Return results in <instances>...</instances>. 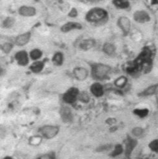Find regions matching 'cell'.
Instances as JSON below:
<instances>
[{
  "mask_svg": "<svg viewBox=\"0 0 158 159\" xmlns=\"http://www.w3.org/2000/svg\"><path fill=\"white\" fill-rule=\"evenodd\" d=\"M107 18V12L102 8L91 9L86 14V19L91 23H100Z\"/></svg>",
  "mask_w": 158,
  "mask_h": 159,
  "instance_id": "obj_1",
  "label": "cell"
},
{
  "mask_svg": "<svg viewBox=\"0 0 158 159\" xmlns=\"http://www.w3.org/2000/svg\"><path fill=\"white\" fill-rule=\"evenodd\" d=\"M110 71V68L103 64H97L92 68V74L94 77L102 79L106 77Z\"/></svg>",
  "mask_w": 158,
  "mask_h": 159,
  "instance_id": "obj_2",
  "label": "cell"
},
{
  "mask_svg": "<svg viewBox=\"0 0 158 159\" xmlns=\"http://www.w3.org/2000/svg\"><path fill=\"white\" fill-rule=\"evenodd\" d=\"M59 132V128L56 126L47 125L40 129V132L46 139H52L55 137Z\"/></svg>",
  "mask_w": 158,
  "mask_h": 159,
  "instance_id": "obj_3",
  "label": "cell"
},
{
  "mask_svg": "<svg viewBox=\"0 0 158 159\" xmlns=\"http://www.w3.org/2000/svg\"><path fill=\"white\" fill-rule=\"evenodd\" d=\"M79 95L78 89L74 87L70 89L63 95V101L68 104L74 103L77 99Z\"/></svg>",
  "mask_w": 158,
  "mask_h": 159,
  "instance_id": "obj_4",
  "label": "cell"
},
{
  "mask_svg": "<svg viewBox=\"0 0 158 159\" xmlns=\"http://www.w3.org/2000/svg\"><path fill=\"white\" fill-rule=\"evenodd\" d=\"M134 19L138 23H145L150 21V17L148 12L144 11H138L134 14Z\"/></svg>",
  "mask_w": 158,
  "mask_h": 159,
  "instance_id": "obj_5",
  "label": "cell"
},
{
  "mask_svg": "<svg viewBox=\"0 0 158 159\" xmlns=\"http://www.w3.org/2000/svg\"><path fill=\"white\" fill-rule=\"evenodd\" d=\"M118 25L120 28L122 30L124 34H127L130 29V21L128 17H121L118 20Z\"/></svg>",
  "mask_w": 158,
  "mask_h": 159,
  "instance_id": "obj_6",
  "label": "cell"
},
{
  "mask_svg": "<svg viewBox=\"0 0 158 159\" xmlns=\"http://www.w3.org/2000/svg\"><path fill=\"white\" fill-rule=\"evenodd\" d=\"M16 59L17 63L21 66H26L29 63L28 55L24 51L18 52L16 55Z\"/></svg>",
  "mask_w": 158,
  "mask_h": 159,
  "instance_id": "obj_7",
  "label": "cell"
},
{
  "mask_svg": "<svg viewBox=\"0 0 158 159\" xmlns=\"http://www.w3.org/2000/svg\"><path fill=\"white\" fill-rule=\"evenodd\" d=\"M75 77L79 81H83L86 79L88 75V72L84 68H76L74 70Z\"/></svg>",
  "mask_w": 158,
  "mask_h": 159,
  "instance_id": "obj_8",
  "label": "cell"
},
{
  "mask_svg": "<svg viewBox=\"0 0 158 159\" xmlns=\"http://www.w3.org/2000/svg\"><path fill=\"white\" fill-rule=\"evenodd\" d=\"M81 28H82V26L80 23H74V22H70L62 26V30L64 32H67L74 29H81Z\"/></svg>",
  "mask_w": 158,
  "mask_h": 159,
  "instance_id": "obj_9",
  "label": "cell"
},
{
  "mask_svg": "<svg viewBox=\"0 0 158 159\" xmlns=\"http://www.w3.org/2000/svg\"><path fill=\"white\" fill-rule=\"evenodd\" d=\"M30 37H31V34L29 33H26L19 35L16 39V43L17 45L19 46L24 45L29 42Z\"/></svg>",
  "mask_w": 158,
  "mask_h": 159,
  "instance_id": "obj_10",
  "label": "cell"
},
{
  "mask_svg": "<svg viewBox=\"0 0 158 159\" xmlns=\"http://www.w3.org/2000/svg\"><path fill=\"white\" fill-rule=\"evenodd\" d=\"M60 114L64 122H70L72 120L71 110L68 107H63L60 110Z\"/></svg>",
  "mask_w": 158,
  "mask_h": 159,
  "instance_id": "obj_11",
  "label": "cell"
},
{
  "mask_svg": "<svg viewBox=\"0 0 158 159\" xmlns=\"http://www.w3.org/2000/svg\"><path fill=\"white\" fill-rule=\"evenodd\" d=\"M92 94L95 97H101L104 94L102 86L99 83H94L91 87Z\"/></svg>",
  "mask_w": 158,
  "mask_h": 159,
  "instance_id": "obj_12",
  "label": "cell"
},
{
  "mask_svg": "<svg viewBox=\"0 0 158 159\" xmlns=\"http://www.w3.org/2000/svg\"><path fill=\"white\" fill-rule=\"evenodd\" d=\"M19 13L24 16H32L35 14V9L32 7L23 6L19 9Z\"/></svg>",
  "mask_w": 158,
  "mask_h": 159,
  "instance_id": "obj_13",
  "label": "cell"
},
{
  "mask_svg": "<svg viewBox=\"0 0 158 159\" xmlns=\"http://www.w3.org/2000/svg\"><path fill=\"white\" fill-rule=\"evenodd\" d=\"M95 45V42L92 39L84 40L80 44V47L81 49L88 50L92 48Z\"/></svg>",
  "mask_w": 158,
  "mask_h": 159,
  "instance_id": "obj_14",
  "label": "cell"
},
{
  "mask_svg": "<svg viewBox=\"0 0 158 159\" xmlns=\"http://www.w3.org/2000/svg\"><path fill=\"white\" fill-rule=\"evenodd\" d=\"M113 5L120 9H125L129 6V2L128 0H113Z\"/></svg>",
  "mask_w": 158,
  "mask_h": 159,
  "instance_id": "obj_15",
  "label": "cell"
},
{
  "mask_svg": "<svg viewBox=\"0 0 158 159\" xmlns=\"http://www.w3.org/2000/svg\"><path fill=\"white\" fill-rule=\"evenodd\" d=\"M136 144L137 142L135 140H131V139L128 140L126 145V154L130 155L134 148L135 147V146H136Z\"/></svg>",
  "mask_w": 158,
  "mask_h": 159,
  "instance_id": "obj_16",
  "label": "cell"
},
{
  "mask_svg": "<svg viewBox=\"0 0 158 159\" xmlns=\"http://www.w3.org/2000/svg\"><path fill=\"white\" fill-rule=\"evenodd\" d=\"M44 68V63L41 62H37L33 63L31 66V69L35 73L40 72Z\"/></svg>",
  "mask_w": 158,
  "mask_h": 159,
  "instance_id": "obj_17",
  "label": "cell"
},
{
  "mask_svg": "<svg viewBox=\"0 0 158 159\" xmlns=\"http://www.w3.org/2000/svg\"><path fill=\"white\" fill-rule=\"evenodd\" d=\"M103 50L107 55H112L115 53V48L112 44L110 43H106L103 47Z\"/></svg>",
  "mask_w": 158,
  "mask_h": 159,
  "instance_id": "obj_18",
  "label": "cell"
},
{
  "mask_svg": "<svg viewBox=\"0 0 158 159\" xmlns=\"http://www.w3.org/2000/svg\"><path fill=\"white\" fill-rule=\"evenodd\" d=\"M63 55L61 53H56L53 58V62L54 63L55 65H61L63 63Z\"/></svg>",
  "mask_w": 158,
  "mask_h": 159,
  "instance_id": "obj_19",
  "label": "cell"
},
{
  "mask_svg": "<svg viewBox=\"0 0 158 159\" xmlns=\"http://www.w3.org/2000/svg\"><path fill=\"white\" fill-rule=\"evenodd\" d=\"M127 78L124 76H122L116 79V81H115V84L116 86L118 87H123L127 84Z\"/></svg>",
  "mask_w": 158,
  "mask_h": 159,
  "instance_id": "obj_20",
  "label": "cell"
},
{
  "mask_svg": "<svg viewBox=\"0 0 158 159\" xmlns=\"http://www.w3.org/2000/svg\"><path fill=\"white\" fill-rule=\"evenodd\" d=\"M148 109H136L134 111V113L138 115V116L143 118L148 115Z\"/></svg>",
  "mask_w": 158,
  "mask_h": 159,
  "instance_id": "obj_21",
  "label": "cell"
},
{
  "mask_svg": "<svg viewBox=\"0 0 158 159\" xmlns=\"http://www.w3.org/2000/svg\"><path fill=\"white\" fill-rule=\"evenodd\" d=\"M42 56V52L39 50H34L31 53V57L33 59H38Z\"/></svg>",
  "mask_w": 158,
  "mask_h": 159,
  "instance_id": "obj_22",
  "label": "cell"
},
{
  "mask_svg": "<svg viewBox=\"0 0 158 159\" xmlns=\"http://www.w3.org/2000/svg\"><path fill=\"white\" fill-rule=\"evenodd\" d=\"M123 152V148L122 147V146L120 145H117L115 147L114 150L112 152V153L111 154L112 156L113 157H115V156H118L120 154H121Z\"/></svg>",
  "mask_w": 158,
  "mask_h": 159,
  "instance_id": "obj_23",
  "label": "cell"
},
{
  "mask_svg": "<svg viewBox=\"0 0 158 159\" xmlns=\"http://www.w3.org/2000/svg\"><path fill=\"white\" fill-rule=\"evenodd\" d=\"M79 98H80V100L81 102L87 103L89 101V96L87 93L85 92H83L82 94H81L79 96Z\"/></svg>",
  "mask_w": 158,
  "mask_h": 159,
  "instance_id": "obj_24",
  "label": "cell"
},
{
  "mask_svg": "<svg viewBox=\"0 0 158 159\" xmlns=\"http://www.w3.org/2000/svg\"><path fill=\"white\" fill-rule=\"evenodd\" d=\"M156 89V86H151L149 87H148L145 91H144V92L143 93V94L144 95H150L153 94Z\"/></svg>",
  "mask_w": 158,
  "mask_h": 159,
  "instance_id": "obj_25",
  "label": "cell"
},
{
  "mask_svg": "<svg viewBox=\"0 0 158 159\" xmlns=\"http://www.w3.org/2000/svg\"><path fill=\"white\" fill-rule=\"evenodd\" d=\"M149 147L153 151L158 152V140L152 141L149 144Z\"/></svg>",
  "mask_w": 158,
  "mask_h": 159,
  "instance_id": "obj_26",
  "label": "cell"
},
{
  "mask_svg": "<svg viewBox=\"0 0 158 159\" xmlns=\"http://www.w3.org/2000/svg\"><path fill=\"white\" fill-rule=\"evenodd\" d=\"M13 24H14V19L11 17H9V18L6 19L4 21L3 25H4L5 27L9 28L13 25Z\"/></svg>",
  "mask_w": 158,
  "mask_h": 159,
  "instance_id": "obj_27",
  "label": "cell"
},
{
  "mask_svg": "<svg viewBox=\"0 0 158 159\" xmlns=\"http://www.w3.org/2000/svg\"><path fill=\"white\" fill-rule=\"evenodd\" d=\"M12 48H13V45L11 44H9V43L5 44L2 46V50L5 53H8L9 52H10L11 50H12Z\"/></svg>",
  "mask_w": 158,
  "mask_h": 159,
  "instance_id": "obj_28",
  "label": "cell"
},
{
  "mask_svg": "<svg viewBox=\"0 0 158 159\" xmlns=\"http://www.w3.org/2000/svg\"><path fill=\"white\" fill-rule=\"evenodd\" d=\"M143 131V129L140 127H136L134 128L132 131V134L135 136H140L142 134Z\"/></svg>",
  "mask_w": 158,
  "mask_h": 159,
  "instance_id": "obj_29",
  "label": "cell"
},
{
  "mask_svg": "<svg viewBox=\"0 0 158 159\" xmlns=\"http://www.w3.org/2000/svg\"><path fill=\"white\" fill-rule=\"evenodd\" d=\"M35 159H55V155L52 154H47L41 155L36 158Z\"/></svg>",
  "mask_w": 158,
  "mask_h": 159,
  "instance_id": "obj_30",
  "label": "cell"
},
{
  "mask_svg": "<svg viewBox=\"0 0 158 159\" xmlns=\"http://www.w3.org/2000/svg\"><path fill=\"white\" fill-rule=\"evenodd\" d=\"M112 148V146L110 145H105V146H102L101 147H99L97 150L99 152H104V151H107L109 150Z\"/></svg>",
  "mask_w": 158,
  "mask_h": 159,
  "instance_id": "obj_31",
  "label": "cell"
},
{
  "mask_svg": "<svg viewBox=\"0 0 158 159\" xmlns=\"http://www.w3.org/2000/svg\"><path fill=\"white\" fill-rule=\"evenodd\" d=\"M77 12L75 9H73L70 13V16L71 17H75L77 16Z\"/></svg>",
  "mask_w": 158,
  "mask_h": 159,
  "instance_id": "obj_32",
  "label": "cell"
},
{
  "mask_svg": "<svg viewBox=\"0 0 158 159\" xmlns=\"http://www.w3.org/2000/svg\"><path fill=\"white\" fill-rule=\"evenodd\" d=\"M151 4L152 5H158V0H152Z\"/></svg>",
  "mask_w": 158,
  "mask_h": 159,
  "instance_id": "obj_33",
  "label": "cell"
},
{
  "mask_svg": "<svg viewBox=\"0 0 158 159\" xmlns=\"http://www.w3.org/2000/svg\"><path fill=\"white\" fill-rule=\"evenodd\" d=\"M3 72H4L3 69L1 66H0V76H1L3 74Z\"/></svg>",
  "mask_w": 158,
  "mask_h": 159,
  "instance_id": "obj_34",
  "label": "cell"
},
{
  "mask_svg": "<svg viewBox=\"0 0 158 159\" xmlns=\"http://www.w3.org/2000/svg\"><path fill=\"white\" fill-rule=\"evenodd\" d=\"M3 159H13V158L11 157H6Z\"/></svg>",
  "mask_w": 158,
  "mask_h": 159,
  "instance_id": "obj_35",
  "label": "cell"
},
{
  "mask_svg": "<svg viewBox=\"0 0 158 159\" xmlns=\"http://www.w3.org/2000/svg\"><path fill=\"white\" fill-rule=\"evenodd\" d=\"M90 1H96V0H90Z\"/></svg>",
  "mask_w": 158,
  "mask_h": 159,
  "instance_id": "obj_36",
  "label": "cell"
}]
</instances>
